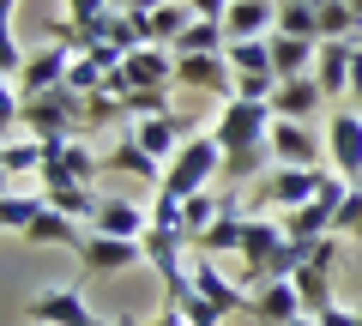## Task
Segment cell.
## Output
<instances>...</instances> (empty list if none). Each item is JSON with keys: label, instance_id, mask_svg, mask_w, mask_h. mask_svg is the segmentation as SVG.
Listing matches in <instances>:
<instances>
[{"label": "cell", "instance_id": "obj_23", "mask_svg": "<svg viewBox=\"0 0 362 326\" xmlns=\"http://www.w3.org/2000/svg\"><path fill=\"white\" fill-rule=\"evenodd\" d=\"M187 25H194V6H187V0H169V6H157V13L145 18V42H157V49H175Z\"/></svg>", "mask_w": 362, "mask_h": 326}, {"label": "cell", "instance_id": "obj_6", "mask_svg": "<svg viewBox=\"0 0 362 326\" xmlns=\"http://www.w3.org/2000/svg\"><path fill=\"white\" fill-rule=\"evenodd\" d=\"M109 91H175V49H157V42L133 49L109 78Z\"/></svg>", "mask_w": 362, "mask_h": 326}, {"label": "cell", "instance_id": "obj_12", "mask_svg": "<svg viewBox=\"0 0 362 326\" xmlns=\"http://www.w3.org/2000/svg\"><path fill=\"white\" fill-rule=\"evenodd\" d=\"M272 157H278L284 170H326L314 127L308 121H284V115H272Z\"/></svg>", "mask_w": 362, "mask_h": 326}, {"label": "cell", "instance_id": "obj_31", "mask_svg": "<svg viewBox=\"0 0 362 326\" xmlns=\"http://www.w3.org/2000/svg\"><path fill=\"white\" fill-rule=\"evenodd\" d=\"M338 235H356V242H362V187H350L344 211H338Z\"/></svg>", "mask_w": 362, "mask_h": 326}, {"label": "cell", "instance_id": "obj_38", "mask_svg": "<svg viewBox=\"0 0 362 326\" xmlns=\"http://www.w3.org/2000/svg\"><path fill=\"white\" fill-rule=\"evenodd\" d=\"M187 326H223V320H187Z\"/></svg>", "mask_w": 362, "mask_h": 326}, {"label": "cell", "instance_id": "obj_15", "mask_svg": "<svg viewBox=\"0 0 362 326\" xmlns=\"http://www.w3.org/2000/svg\"><path fill=\"white\" fill-rule=\"evenodd\" d=\"M103 170H115V175H127V182H151V194L163 187V163H157L151 151H145L133 133H121L115 145L103 151Z\"/></svg>", "mask_w": 362, "mask_h": 326}, {"label": "cell", "instance_id": "obj_2", "mask_svg": "<svg viewBox=\"0 0 362 326\" xmlns=\"http://www.w3.org/2000/svg\"><path fill=\"white\" fill-rule=\"evenodd\" d=\"M13 127H25L30 139H42V145L78 139V127H85V97H78L73 85H54V91H42V97H25V109H18Z\"/></svg>", "mask_w": 362, "mask_h": 326}, {"label": "cell", "instance_id": "obj_32", "mask_svg": "<svg viewBox=\"0 0 362 326\" xmlns=\"http://www.w3.org/2000/svg\"><path fill=\"white\" fill-rule=\"evenodd\" d=\"M314 320H320V326H356V308H344V302H332V308H320Z\"/></svg>", "mask_w": 362, "mask_h": 326}, {"label": "cell", "instance_id": "obj_16", "mask_svg": "<svg viewBox=\"0 0 362 326\" xmlns=\"http://www.w3.org/2000/svg\"><path fill=\"white\" fill-rule=\"evenodd\" d=\"M66 73H73V49H61V42H42V49L25 61L18 91H25V97H42V91H54V85H66Z\"/></svg>", "mask_w": 362, "mask_h": 326}, {"label": "cell", "instance_id": "obj_19", "mask_svg": "<svg viewBox=\"0 0 362 326\" xmlns=\"http://www.w3.org/2000/svg\"><path fill=\"white\" fill-rule=\"evenodd\" d=\"M85 235H90L85 223H73L66 211L49 206V211H42V218L25 230V242H30V248H73V254H78V242H85Z\"/></svg>", "mask_w": 362, "mask_h": 326}, {"label": "cell", "instance_id": "obj_14", "mask_svg": "<svg viewBox=\"0 0 362 326\" xmlns=\"http://www.w3.org/2000/svg\"><path fill=\"white\" fill-rule=\"evenodd\" d=\"M90 230L97 235H121V242H145V235H151V206H133V199H121V194H103Z\"/></svg>", "mask_w": 362, "mask_h": 326}, {"label": "cell", "instance_id": "obj_42", "mask_svg": "<svg viewBox=\"0 0 362 326\" xmlns=\"http://www.w3.org/2000/svg\"><path fill=\"white\" fill-rule=\"evenodd\" d=\"M356 326H362V308H356Z\"/></svg>", "mask_w": 362, "mask_h": 326}, {"label": "cell", "instance_id": "obj_29", "mask_svg": "<svg viewBox=\"0 0 362 326\" xmlns=\"http://www.w3.org/2000/svg\"><path fill=\"white\" fill-rule=\"evenodd\" d=\"M223 61H230L235 73H272V42L266 37H259V42H230Z\"/></svg>", "mask_w": 362, "mask_h": 326}, {"label": "cell", "instance_id": "obj_24", "mask_svg": "<svg viewBox=\"0 0 362 326\" xmlns=\"http://www.w3.org/2000/svg\"><path fill=\"white\" fill-rule=\"evenodd\" d=\"M42 157H49V145H42V139H30V133L18 139V133H13L6 151H0V170H6V182L18 187V175H42Z\"/></svg>", "mask_w": 362, "mask_h": 326}, {"label": "cell", "instance_id": "obj_9", "mask_svg": "<svg viewBox=\"0 0 362 326\" xmlns=\"http://www.w3.org/2000/svg\"><path fill=\"white\" fill-rule=\"evenodd\" d=\"M187 278H194V296L211 302L223 320H230V314H247V302H254V290H247L242 278H223L211 254H194V272H187Z\"/></svg>", "mask_w": 362, "mask_h": 326}, {"label": "cell", "instance_id": "obj_13", "mask_svg": "<svg viewBox=\"0 0 362 326\" xmlns=\"http://www.w3.org/2000/svg\"><path fill=\"white\" fill-rule=\"evenodd\" d=\"M247 314H254L259 326H296L302 314H308V302H302L296 278H272V284H259V290H254Z\"/></svg>", "mask_w": 362, "mask_h": 326}, {"label": "cell", "instance_id": "obj_41", "mask_svg": "<svg viewBox=\"0 0 362 326\" xmlns=\"http://www.w3.org/2000/svg\"><path fill=\"white\" fill-rule=\"evenodd\" d=\"M115 326H133V320H115Z\"/></svg>", "mask_w": 362, "mask_h": 326}, {"label": "cell", "instance_id": "obj_45", "mask_svg": "<svg viewBox=\"0 0 362 326\" xmlns=\"http://www.w3.org/2000/svg\"><path fill=\"white\" fill-rule=\"evenodd\" d=\"M356 109H362V103H356Z\"/></svg>", "mask_w": 362, "mask_h": 326}, {"label": "cell", "instance_id": "obj_30", "mask_svg": "<svg viewBox=\"0 0 362 326\" xmlns=\"http://www.w3.org/2000/svg\"><path fill=\"white\" fill-rule=\"evenodd\" d=\"M25 61H30V54H18V37L6 30V37H0V78H13V85H18V78H25Z\"/></svg>", "mask_w": 362, "mask_h": 326}, {"label": "cell", "instance_id": "obj_35", "mask_svg": "<svg viewBox=\"0 0 362 326\" xmlns=\"http://www.w3.org/2000/svg\"><path fill=\"white\" fill-rule=\"evenodd\" d=\"M151 326H187V314H181V308H175V302H163V308H157V314H151Z\"/></svg>", "mask_w": 362, "mask_h": 326}, {"label": "cell", "instance_id": "obj_26", "mask_svg": "<svg viewBox=\"0 0 362 326\" xmlns=\"http://www.w3.org/2000/svg\"><path fill=\"white\" fill-rule=\"evenodd\" d=\"M42 194H49L54 211H66V218L85 223V230H90V218H97V206H103V194H97V187H42Z\"/></svg>", "mask_w": 362, "mask_h": 326}, {"label": "cell", "instance_id": "obj_25", "mask_svg": "<svg viewBox=\"0 0 362 326\" xmlns=\"http://www.w3.org/2000/svg\"><path fill=\"white\" fill-rule=\"evenodd\" d=\"M42 211H49V194H18V187H6V199H0V223L13 235H25Z\"/></svg>", "mask_w": 362, "mask_h": 326}, {"label": "cell", "instance_id": "obj_4", "mask_svg": "<svg viewBox=\"0 0 362 326\" xmlns=\"http://www.w3.org/2000/svg\"><path fill=\"white\" fill-rule=\"evenodd\" d=\"M320 175L326 170H266L254 187H247V211H272V218H284V211H296V206H308L314 194H320Z\"/></svg>", "mask_w": 362, "mask_h": 326}, {"label": "cell", "instance_id": "obj_8", "mask_svg": "<svg viewBox=\"0 0 362 326\" xmlns=\"http://www.w3.org/2000/svg\"><path fill=\"white\" fill-rule=\"evenodd\" d=\"M175 85H181V91H199V97L230 103V97H235V66L223 61V54H175Z\"/></svg>", "mask_w": 362, "mask_h": 326}, {"label": "cell", "instance_id": "obj_28", "mask_svg": "<svg viewBox=\"0 0 362 326\" xmlns=\"http://www.w3.org/2000/svg\"><path fill=\"white\" fill-rule=\"evenodd\" d=\"M278 37L320 42V13H314V6H302V0H278Z\"/></svg>", "mask_w": 362, "mask_h": 326}, {"label": "cell", "instance_id": "obj_20", "mask_svg": "<svg viewBox=\"0 0 362 326\" xmlns=\"http://www.w3.org/2000/svg\"><path fill=\"white\" fill-rule=\"evenodd\" d=\"M242 235H247V206H242V199H230V211H223V218L194 242V254H242Z\"/></svg>", "mask_w": 362, "mask_h": 326}, {"label": "cell", "instance_id": "obj_17", "mask_svg": "<svg viewBox=\"0 0 362 326\" xmlns=\"http://www.w3.org/2000/svg\"><path fill=\"white\" fill-rule=\"evenodd\" d=\"M223 30H230V42H259V37H272V30H278V0H230Z\"/></svg>", "mask_w": 362, "mask_h": 326}, {"label": "cell", "instance_id": "obj_21", "mask_svg": "<svg viewBox=\"0 0 362 326\" xmlns=\"http://www.w3.org/2000/svg\"><path fill=\"white\" fill-rule=\"evenodd\" d=\"M272 73L278 78H302V73H314V61H320V42H302V37H278L272 30Z\"/></svg>", "mask_w": 362, "mask_h": 326}, {"label": "cell", "instance_id": "obj_1", "mask_svg": "<svg viewBox=\"0 0 362 326\" xmlns=\"http://www.w3.org/2000/svg\"><path fill=\"white\" fill-rule=\"evenodd\" d=\"M211 133L223 145V182L230 187H254L266 170H278V157H272V103L230 97Z\"/></svg>", "mask_w": 362, "mask_h": 326}, {"label": "cell", "instance_id": "obj_37", "mask_svg": "<svg viewBox=\"0 0 362 326\" xmlns=\"http://www.w3.org/2000/svg\"><path fill=\"white\" fill-rule=\"evenodd\" d=\"M296 326H320V320H314V314H302V320H296Z\"/></svg>", "mask_w": 362, "mask_h": 326}, {"label": "cell", "instance_id": "obj_43", "mask_svg": "<svg viewBox=\"0 0 362 326\" xmlns=\"http://www.w3.org/2000/svg\"><path fill=\"white\" fill-rule=\"evenodd\" d=\"M30 326H37V320H30Z\"/></svg>", "mask_w": 362, "mask_h": 326}, {"label": "cell", "instance_id": "obj_40", "mask_svg": "<svg viewBox=\"0 0 362 326\" xmlns=\"http://www.w3.org/2000/svg\"><path fill=\"white\" fill-rule=\"evenodd\" d=\"M350 6H356V13H362V0H350Z\"/></svg>", "mask_w": 362, "mask_h": 326}, {"label": "cell", "instance_id": "obj_39", "mask_svg": "<svg viewBox=\"0 0 362 326\" xmlns=\"http://www.w3.org/2000/svg\"><path fill=\"white\" fill-rule=\"evenodd\" d=\"M302 6H314V13H320V6H326V0H302Z\"/></svg>", "mask_w": 362, "mask_h": 326}, {"label": "cell", "instance_id": "obj_10", "mask_svg": "<svg viewBox=\"0 0 362 326\" xmlns=\"http://www.w3.org/2000/svg\"><path fill=\"white\" fill-rule=\"evenodd\" d=\"M30 320H37V326H115V320H97V314H90V302H85L78 284L42 290V296L30 302Z\"/></svg>", "mask_w": 362, "mask_h": 326}, {"label": "cell", "instance_id": "obj_33", "mask_svg": "<svg viewBox=\"0 0 362 326\" xmlns=\"http://www.w3.org/2000/svg\"><path fill=\"white\" fill-rule=\"evenodd\" d=\"M187 6H194V18H218V25L230 13V0H187Z\"/></svg>", "mask_w": 362, "mask_h": 326}, {"label": "cell", "instance_id": "obj_27", "mask_svg": "<svg viewBox=\"0 0 362 326\" xmlns=\"http://www.w3.org/2000/svg\"><path fill=\"white\" fill-rule=\"evenodd\" d=\"M230 49V30L218 25V18H194V25L181 30V42H175V54H223Z\"/></svg>", "mask_w": 362, "mask_h": 326}, {"label": "cell", "instance_id": "obj_36", "mask_svg": "<svg viewBox=\"0 0 362 326\" xmlns=\"http://www.w3.org/2000/svg\"><path fill=\"white\" fill-rule=\"evenodd\" d=\"M0 6H6V18H13V13H18V0H0Z\"/></svg>", "mask_w": 362, "mask_h": 326}, {"label": "cell", "instance_id": "obj_3", "mask_svg": "<svg viewBox=\"0 0 362 326\" xmlns=\"http://www.w3.org/2000/svg\"><path fill=\"white\" fill-rule=\"evenodd\" d=\"M223 170V145H218V133H194V139L181 145L175 157H169V170H163V194H175V199H194V194H206L211 187V175Z\"/></svg>", "mask_w": 362, "mask_h": 326}, {"label": "cell", "instance_id": "obj_7", "mask_svg": "<svg viewBox=\"0 0 362 326\" xmlns=\"http://www.w3.org/2000/svg\"><path fill=\"white\" fill-rule=\"evenodd\" d=\"M326 170H338L350 187L362 182V109H338L326 121Z\"/></svg>", "mask_w": 362, "mask_h": 326}, {"label": "cell", "instance_id": "obj_22", "mask_svg": "<svg viewBox=\"0 0 362 326\" xmlns=\"http://www.w3.org/2000/svg\"><path fill=\"white\" fill-rule=\"evenodd\" d=\"M350 54H356V42H320V61H314V78H320L326 103L350 91Z\"/></svg>", "mask_w": 362, "mask_h": 326}, {"label": "cell", "instance_id": "obj_34", "mask_svg": "<svg viewBox=\"0 0 362 326\" xmlns=\"http://www.w3.org/2000/svg\"><path fill=\"white\" fill-rule=\"evenodd\" d=\"M350 97L362 103V37H356V54H350Z\"/></svg>", "mask_w": 362, "mask_h": 326}, {"label": "cell", "instance_id": "obj_18", "mask_svg": "<svg viewBox=\"0 0 362 326\" xmlns=\"http://www.w3.org/2000/svg\"><path fill=\"white\" fill-rule=\"evenodd\" d=\"M326 109V91H320V78L302 73V78H284L278 85V97H272V115H284V121H308Z\"/></svg>", "mask_w": 362, "mask_h": 326}, {"label": "cell", "instance_id": "obj_44", "mask_svg": "<svg viewBox=\"0 0 362 326\" xmlns=\"http://www.w3.org/2000/svg\"><path fill=\"white\" fill-rule=\"evenodd\" d=\"M356 187H362V182H356Z\"/></svg>", "mask_w": 362, "mask_h": 326}, {"label": "cell", "instance_id": "obj_11", "mask_svg": "<svg viewBox=\"0 0 362 326\" xmlns=\"http://www.w3.org/2000/svg\"><path fill=\"white\" fill-rule=\"evenodd\" d=\"M78 266H85V278L145 266V242H121V235H97V230H90L85 242H78Z\"/></svg>", "mask_w": 362, "mask_h": 326}, {"label": "cell", "instance_id": "obj_5", "mask_svg": "<svg viewBox=\"0 0 362 326\" xmlns=\"http://www.w3.org/2000/svg\"><path fill=\"white\" fill-rule=\"evenodd\" d=\"M97 175H103V157L85 139H54L42 157V187H97Z\"/></svg>", "mask_w": 362, "mask_h": 326}]
</instances>
